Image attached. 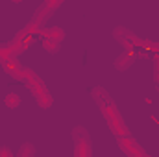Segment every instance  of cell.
Instances as JSON below:
<instances>
[{
	"label": "cell",
	"instance_id": "obj_1",
	"mask_svg": "<svg viewBox=\"0 0 159 157\" xmlns=\"http://www.w3.org/2000/svg\"><path fill=\"white\" fill-rule=\"evenodd\" d=\"M61 39H63V32L59 28H52L50 32H44V46H46V50L56 52Z\"/></svg>",
	"mask_w": 159,
	"mask_h": 157
},
{
	"label": "cell",
	"instance_id": "obj_2",
	"mask_svg": "<svg viewBox=\"0 0 159 157\" xmlns=\"http://www.w3.org/2000/svg\"><path fill=\"white\" fill-rule=\"evenodd\" d=\"M119 142H120V148H122L129 157H148L133 141H129V139H120Z\"/></svg>",
	"mask_w": 159,
	"mask_h": 157
},
{
	"label": "cell",
	"instance_id": "obj_3",
	"mask_svg": "<svg viewBox=\"0 0 159 157\" xmlns=\"http://www.w3.org/2000/svg\"><path fill=\"white\" fill-rule=\"evenodd\" d=\"M133 57H135V50H131V48H128L122 56H120L119 59H117V69H126V67H129V63L133 61Z\"/></svg>",
	"mask_w": 159,
	"mask_h": 157
},
{
	"label": "cell",
	"instance_id": "obj_4",
	"mask_svg": "<svg viewBox=\"0 0 159 157\" xmlns=\"http://www.w3.org/2000/svg\"><path fill=\"white\" fill-rule=\"evenodd\" d=\"M6 104H7L9 107H17V105L20 104V98H19L17 94H7V96H6Z\"/></svg>",
	"mask_w": 159,
	"mask_h": 157
}]
</instances>
